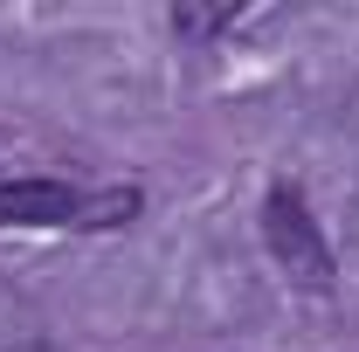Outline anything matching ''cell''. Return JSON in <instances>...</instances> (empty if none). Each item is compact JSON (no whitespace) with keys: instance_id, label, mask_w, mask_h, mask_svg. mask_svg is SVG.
I'll return each instance as SVG.
<instances>
[{"instance_id":"3957f363","label":"cell","mask_w":359,"mask_h":352,"mask_svg":"<svg viewBox=\"0 0 359 352\" xmlns=\"http://www.w3.org/2000/svg\"><path fill=\"white\" fill-rule=\"evenodd\" d=\"M138 215V187H111V194H97L76 208V228H118V221Z\"/></svg>"},{"instance_id":"6da1fadb","label":"cell","mask_w":359,"mask_h":352,"mask_svg":"<svg viewBox=\"0 0 359 352\" xmlns=\"http://www.w3.org/2000/svg\"><path fill=\"white\" fill-rule=\"evenodd\" d=\"M263 235H269V256L290 269V283H304V290H332V249H325V235H318V221H311V208H304L297 187H269Z\"/></svg>"},{"instance_id":"7a4b0ae2","label":"cell","mask_w":359,"mask_h":352,"mask_svg":"<svg viewBox=\"0 0 359 352\" xmlns=\"http://www.w3.org/2000/svg\"><path fill=\"white\" fill-rule=\"evenodd\" d=\"M83 194L62 180H0V228H76Z\"/></svg>"},{"instance_id":"277c9868","label":"cell","mask_w":359,"mask_h":352,"mask_svg":"<svg viewBox=\"0 0 359 352\" xmlns=\"http://www.w3.org/2000/svg\"><path fill=\"white\" fill-rule=\"evenodd\" d=\"M222 21H235V7H222V14H201V7H180L173 28L180 35H208V28H222Z\"/></svg>"}]
</instances>
